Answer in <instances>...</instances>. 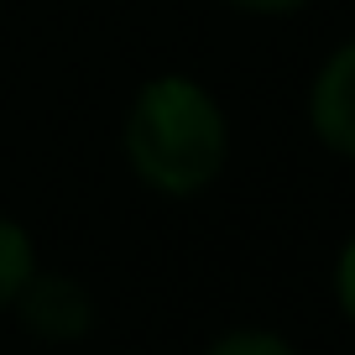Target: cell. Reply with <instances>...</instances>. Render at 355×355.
Returning a JSON list of instances; mask_svg holds the SVG:
<instances>
[{"label":"cell","instance_id":"5b68a950","mask_svg":"<svg viewBox=\"0 0 355 355\" xmlns=\"http://www.w3.org/2000/svg\"><path fill=\"white\" fill-rule=\"evenodd\" d=\"M209 355H298V350L272 329H235V334H225V340H214Z\"/></svg>","mask_w":355,"mask_h":355},{"label":"cell","instance_id":"6da1fadb","mask_svg":"<svg viewBox=\"0 0 355 355\" xmlns=\"http://www.w3.org/2000/svg\"><path fill=\"white\" fill-rule=\"evenodd\" d=\"M225 110L204 84L183 73L152 78L136 94L131 121H125V157L136 178L152 183L157 193H199L209 189L225 167Z\"/></svg>","mask_w":355,"mask_h":355},{"label":"cell","instance_id":"7a4b0ae2","mask_svg":"<svg viewBox=\"0 0 355 355\" xmlns=\"http://www.w3.org/2000/svg\"><path fill=\"white\" fill-rule=\"evenodd\" d=\"M309 121L324 146H334L340 157H355V42H345L319 68L309 94Z\"/></svg>","mask_w":355,"mask_h":355},{"label":"cell","instance_id":"8992f818","mask_svg":"<svg viewBox=\"0 0 355 355\" xmlns=\"http://www.w3.org/2000/svg\"><path fill=\"white\" fill-rule=\"evenodd\" d=\"M334 293H340V309L350 313V324H355V241L340 251V266H334Z\"/></svg>","mask_w":355,"mask_h":355},{"label":"cell","instance_id":"3957f363","mask_svg":"<svg viewBox=\"0 0 355 355\" xmlns=\"http://www.w3.org/2000/svg\"><path fill=\"white\" fill-rule=\"evenodd\" d=\"M16 303H26V319H32L42 334H53V340H68V334H78V329L89 324L84 298H78L68 282H37V277H32Z\"/></svg>","mask_w":355,"mask_h":355},{"label":"cell","instance_id":"277c9868","mask_svg":"<svg viewBox=\"0 0 355 355\" xmlns=\"http://www.w3.org/2000/svg\"><path fill=\"white\" fill-rule=\"evenodd\" d=\"M32 277H37V251H32V235H26L16 220H6V214H0V309L21 298Z\"/></svg>","mask_w":355,"mask_h":355},{"label":"cell","instance_id":"52a82bcc","mask_svg":"<svg viewBox=\"0 0 355 355\" xmlns=\"http://www.w3.org/2000/svg\"><path fill=\"white\" fill-rule=\"evenodd\" d=\"M235 6H245V11H261V16H282V11H298L303 0H235Z\"/></svg>","mask_w":355,"mask_h":355}]
</instances>
